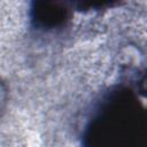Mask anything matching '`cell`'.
Instances as JSON below:
<instances>
[{
  "label": "cell",
  "instance_id": "obj_1",
  "mask_svg": "<svg viewBox=\"0 0 147 147\" xmlns=\"http://www.w3.org/2000/svg\"><path fill=\"white\" fill-rule=\"evenodd\" d=\"M86 147H146V116L126 88L110 91L87 126Z\"/></svg>",
  "mask_w": 147,
  "mask_h": 147
},
{
  "label": "cell",
  "instance_id": "obj_2",
  "mask_svg": "<svg viewBox=\"0 0 147 147\" xmlns=\"http://www.w3.org/2000/svg\"><path fill=\"white\" fill-rule=\"evenodd\" d=\"M70 17L69 9L61 2L36 1L31 7V20L36 28L51 30L63 25Z\"/></svg>",
  "mask_w": 147,
  "mask_h": 147
},
{
  "label": "cell",
  "instance_id": "obj_3",
  "mask_svg": "<svg viewBox=\"0 0 147 147\" xmlns=\"http://www.w3.org/2000/svg\"><path fill=\"white\" fill-rule=\"evenodd\" d=\"M7 102V87L0 79V111L3 110Z\"/></svg>",
  "mask_w": 147,
  "mask_h": 147
}]
</instances>
